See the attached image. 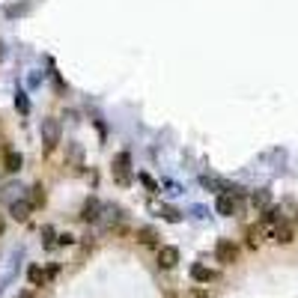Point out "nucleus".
I'll use <instances>...</instances> for the list:
<instances>
[{"label": "nucleus", "mask_w": 298, "mask_h": 298, "mask_svg": "<svg viewBox=\"0 0 298 298\" xmlns=\"http://www.w3.org/2000/svg\"><path fill=\"white\" fill-rule=\"evenodd\" d=\"M3 230H6V221H3V215H0V236H3Z\"/></svg>", "instance_id": "obj_17"}, {"label": "nucleus", "mask_w": 298, "mask_h": 298, "mask_svg": "<svg viewBox=\"0 0 298 298\" xmlns=\"http://www.w3.org/2000/svg\"><path fill=\"white\" fill-rule=\"evenodd\" d=\"M3 170H6V173L21 170V155H18V152H6V158H3Z\"/></svg>", "instance_id": "obj_10"}, {"label": "nucleus", "mask_w": 298, "mask_h": 298, "mask_svg": "<svg viewBox=\"0 0 298 298\" xmlns=\"http://www.w3.org/2000/svg\"><path fill=\"white\" fill-rule=\"evenodd\" d=\"M113 176H116V182H119V185H128V182H131V176H128V155H125V152H122V155L116 158Z\"/></svg>", "instance_id": "obj_6"}, {"label": "nucleus", "mask_w": 298, "mask_h": 298, "mask_svg": "<svg viewBox=\"0 0 298 298\" xmlns=\"http://www.w3.org/2000/svg\"><path fill=\"white\" fill-rule=\"evenodd\" d=\"M42 203H45V188H42V185H33V200H30V206L39 209Z\"/></svg>", "instance_id": "obj_14"}, {"label": "nucleus", "mask_w": 298, "mask_h": 298, "mask_svg": "<svg viewBox=\"0 0 298 298\" xmlns=\"http://www.w3.org/2000/svg\"><path fill=\"white\" fill-rule=\"evenodd\" d=\"M284 224V212L281 209H266L263 212V227H278Z\"/></svg>", "instance_id": "obj_9"}, {"label": "nucleus", "mask_w": 298, "mask_h": 298, "mask_svg": "<svg viewBox=\"0 0 298 298\" xmlns=\"http://www.w3.org/2000/svg\"><path fill=\"white\" fill-rule=\"evenodd\" d=\"M191 278H194L197 284H212L218 275H215L212 269H206V266H194V269H191Z\"/></svg>", "instance_id": "obj_8"}, {"label": "nucleus", "mask_w": 298, "mask_h": 298, "mask_svg": "<svg viewBox=\"0 0 298 298\" xmlns=\"http://www.w3.org/2000/svg\"><path fill=\"white\" fill-rule=\"evenodd\" d=\"M176 263H179V248H173V245L158 248V266L161 269H173Z\"/></svg>", "instance_id": "obj_4"}, {"label": "nucleus", "mask_w": 298, "mask_h": 298, "mask_svg": "<svg viewBox=\"0 0 298 298\" xmlns=\"http://www.w3.org/2000/svg\"><path fill=\"white\" fill-rule=\"evenodd\" d=\"M236 257H239V248H236L230 239H221V242L215 245V260H218L221 266H230V263H236Z\"/></svg>", "instance_id": "obj_2"}, {"label": "nucleus", "mask_w": 298, "mask_h": 298, "mask_svg": "<svg viewBox=\"0 0 298 298\" xmlns=\"http://www.w3.org/2000/svg\"><path fill=\"white\" fill-rule=\"evenodd\" d=\"M140 182H143V185H146V188H149V191H158V185H155V182H152V179H149V176H146V173H143V176H140Z\"/></svg>", "instance_id": "obj_16"}, {"label": "nucleus", "mask_w": 298, "mask_h": 298, "mask_svg": "<svg viewBox=\"0 0 298 298\" xmlns=\"http://www.w3.org/2000/svg\"><path fill=\"white\" fill-rule=\"evenodd\" d=\"M45 281H48V275H45L39 266H33V269H30V284H36V287H39V284H45Z\"/></svg>", "instance_id": "obj_15"}, {"label": "nucleus", "mask_w": 298, "mask_h": 298, "mask_svg": "<svg viewBox=\"0 0 298 298\" xmlns=\"http://www.w3.org/2000/svg\"><path fill=\"white\" fill-rule=\"evenodd\" d=\"M18 298H33V293H21Z\"/></svg>", "instance_id": "obj_18"}, {"label": "nucleus", "mask_w": 298, "mask_h": 298, "mask_svg": "<svg viewBox=\"0 0 298 298\" xmlns=\"http://www.w3.org/2000/svg\"><path fill=\"white\" fill-rule=\"evenodd\" d=\"M137 239H140L143 245H155V239H158V233H155L152 227H140V230H137Z\"/></svg>", "instance_id": "obj_13"}, {"label": "nucleus", "mask_w": 298, "mask_h": 298, "mask_svg": "<svg viewBox=\"0 0 298 298\" xmlns=\"http://www.w3.org/2000/svg\"><path fill=\"white\" fill-rule=\"evenodd\" d=\"M42 134H45L48 149H54V146L60 143V125H57V119H45V122H42Z\"/></svg>", "instance_id": "obj_5"}, {"label": "nucleus", "mask_w": 298, "mask_h": 298, "mask_svg": "<svg viewBox=\"0 0 298 298\" xmlns=\"http://www.w3.org/2000/svg\"><path fill=\"white\" fill-rule=\"evenodd\" d=\"M263 233L272 239V242H278V245H290L293 239H296V230L290 227V224H278V227H263Z\"/></svg>", "instance_id": "obj_1"}, {"label": "nucleus", "mask_w": 298, "mask_h": 298, "mask_svg": "<svg viewBox=\"0 0 298 298\" xmlns=\"http://www.w3.org/2000/svg\"><path fill=\"white\" fill-rule=\"evenodd\" d=\"M239 206H242V203H239V194H227V191H224V194L218 197V203H215V209H218L221 215H233V212H239Z\"/></svg>", "instance_id": "obj_3"}, {"label": "nucleus", "mask_w": 298, "mask_h": 298, "mask_svg": "<svg viewBox=\"0 0 298 298\" xmlns=\"http://www.w3.org/2000/svg\"><path fill=\"white\" fill-rule=\"evenodd\" d=\"M99 212H101V203H99L96 197H90V200L84 203V209H81V218H84V221H99Z\"/></svg>", "instance_id": "obj_7"}, {"label": "nucleus", "mask_w": 298, "mask_h": 298, "mask_svg": "<svg viewBox=\"0 0 298 298\" xmlns=\"http://www.w3.org/2000/svg\"><path fill=\"white\" fill-rule=\"evenodd\" d=\"M30 209H33V206L24 203V200H21V203H12V218H15V221H27V218H30Z\"/></svg>", "instance_id": "obj_11"}, {"label": "nucleus", "mask_w": 298, "mask_h": 298, "mask_svg": "<svg viewBox=\"0 0 298 298\" xmlns=\"http://www.w3.org/2000/svg\"><path fill=\"white\" fill-rule=\"evenodd\" d=\"M269 200H272V194H269V191H254V194H251V203H254L257 209H266V206H269Z\"/></svg>", "instance_id": "obj_12"}]
</instances>
